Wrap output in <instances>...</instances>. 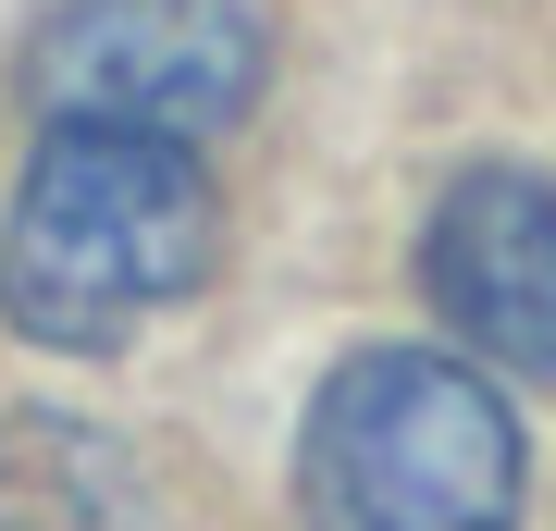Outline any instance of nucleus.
I'll list each match as a JSON object with an SVG mask.
<instances>
[{"label": "nucleus", "mask_w": 556, "mask_h": 531, "mask_svg": "<svg viewBox=\"0 0 556 531\" xmlns=\"http://www.w3.org/2000/svg\"><path fill=\"white\" fill-rule=\"evenodd\" d=\"M211 174L186 161V137L149 124H62L38 137L0 223V321L25 346L100 358L149 309H174L211 273Z\"/></svg>", "instance_id": "obj_1"}, {"label": "nucleus", "mask_w": 556, "mask_h": 531, "mask_svg": "<svg viewBox=\"0 0 556 531\" xmlns=\"http://www.w3.org/2000/svg\"><path fill=\"white\" fill-rule=\"evenodd\" d=\"M309 531H519V420L445 346H371L309 395Z\"/></svg>", "instance_id": "obj_2"}, {"label": "nucleus", "mask_w": 556, "mask_h": 531, "mask_svg": "<svg viewBox=\"0 0 556 531\" xmlns=\"http://www.w3.org/2000/svg\"><path fill=\"white\" fill-rule=\"evenodd\" d=\"M25 87L62 124H149V137H211L260 99V25L236 0H75L38 25Z\"/></svg>", "instance_id": "obj_3"}, {"label": "nucleus", "mask_w": 556, "mask_h": 531, "mask_svg": "<svg viewBox=\"0 0 556 531\" xmlns=\"http://www.w3.org/2000/svg\"><path fill=\"white\" fill-rule=\"evenodd\" d=\"M445 334H470L507 371H556V186L544 174H457L420 248Z\"/></svg>", "instance_id": "obj_4"}]
</instances>
